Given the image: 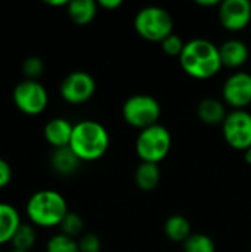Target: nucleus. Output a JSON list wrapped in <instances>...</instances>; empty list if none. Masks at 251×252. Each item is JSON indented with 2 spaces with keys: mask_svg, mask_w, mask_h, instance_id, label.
I'll list each match as a JSON object with an SVG mask.
<instances>
[{
  "mask_svg": "<svg viewBox=\"0 0 251 252\" xmlns=\"http://www.w3.org/2000/svg\"><path fill=\"white\" fill-rule=\"evenodd\" d=\"M21 223L19 211L12 204L0 202V247L10 244Z\"/></svg>",
  "mask_w": 251,
  "mask_h": 252,
  "instance_id": "2eb2a0df",
  "label": "nucleus"
},
{
  "mask_svg": "<svg viewBox=\"0 0 251 252\" xmlns=\"http://www.w3.org/2000/svg\"><path fill=\"white\" fill-rule=\"evenodd\" d=\"M59 229H61V233H64L70 238L78 239L81 235H84V221L77 213L70 211L64 217L62 223L59 224Z\"/></svg>",
  "mask_w": 251,
  "mask_h": 252,
  "instance_id": "5701e85b",
  "label": "nucleus"
},
{
  "mask_svg": "<svg viewBox=\"0 0 251 252\" xmlns=\"http://www.w3.org/2000/svg\"><path fill=\"white\" fill-rule=\"evenodd\" d=\"M228 115V109L223 100L216 97H206L197 106V117L207 126H222Z\"/></svg>",
  "mask_w": 251,
  "mask_h": 252,
  "instance_id": "4468645a",
  "label": "nucleus"
},
{
  "mask_svg": "<svg viewBox=\"0 0 251 252\" xmlns=\"http://www.w3.org/2000/svg\"><path fill=\"white\" fill-rule=\"evenodd\" d=\"M12 176H13V173H12L10 164L4 158L0 157V190L10 185Z\"/></svg>",
  "mask_w": 251,
  "mask_h": 252,
  "instance_id": "bb28decb",
  "label": "nucleus"
},
{
  "mask_svg": "<svg viewBox=\"0 0 251 252\" xmlns=\"http://www.w3.org/2000/svg\"><path fill=\"white\" fill-rule=\"evenodd\" d=\"M172 149V134L163 124H155L139 131L135 151L141 162L160 164L167 158Z\"/></svg>",
  "mask_w": 251,
  "mask_h": 252,
  "instance_id": "39448f33",
  "label": "nucleus"
},
{
  "mask_svg": "<svg viewBox=\"0 0 251 252\" xmlns=\"http://www.w3.org/2000/svg\"><path fill=\"white\" fill-rule=\"evenodd\" d=\"M96 92L95 78L86 71L70 72L59 86L61 97L70 105H83L89 102Z\"/></svg>",
  "mask_w": 251,
  "mask_h": 252,
  "instance_id": "1a4fd4ad",
  "label": "nucleus"
},
{
  "mask_svg": "<svg viewBox=\"0 0 251 252\" xmlns=\"http://www.w3.org/2000/svg\"><path fill=\"white\" fill-rule=\"evenodd\" d=\"M22 72L27 80H37L44 72V62L38 56H28L22 63Z\"/></svg>",
  "mask_w": 251,
  "mask_h": 252,
  "instance_id": "b1692460",
  "label": "nucleus"
},
{
  "mask_svg": "<svg viewBox=\"0 0 251 252\" xmlns=\"http://www.w3.org/2000/svg\"><path fill=\"white\" fill-rule=\"evenodd\" d=\"M77 241H78L80 252H101L102 242L99 236L95 233H84Z\"/></svg>",
  "mask_w": 251,
  "mask_h": 252,
  "instance_id": "a878e982",
  "label": "nucleus"
},
{
  "mask_svg": "<svg viewBox=\"0 0 251 252\" xmlns=\"http://www.w3.org/2000/svg\"><path fill=\"white\" fill-rule=\"evenodd\" d=\"M81 161L68 148L53 149L50 155V167L59 176H72L80 168Z\"/></svg>",
  "mask_w": 251,
  "mask_h": 252,
  "instance_id": "dca6fc26",
  "label": "nucleus"
},
{
  "mask_svg": "<svg viewBox=\"0 0 251 252\" xmlns=\"http://www.w3.org/2000/svg\"><path fill=\"white\" fill-rule=\"evenodd\" d=\"M98 1L95 0H72L67 6L70 19L80 27L89 25L98 15Z\"/></svg>",
  "mask_w": 251,
  "mask_h": 252,
  "instance_id": "f3484780",
  "label": "nucleus"
},
{
  "mask_svg": "<svg viewBox=\"0 0 251 252\" xmlns=\"http://www.w3.org/2000/svg\"><path fill=\"white\" fill-rule=\"evenodd\" d=\"M109 133L95 120H83L74 124L70 149L81 162L101 159L109 149Z\"/></svg>",
  "mask_w": 251,
  "mask_h": 252,
  "instance_id": "f03ea898",
  "label": "nucleus"
},
{
  "mask_svg": "<svg viewBox=\"0 0 251 252\" xmlns=\"http://www.w3.org/2000/svg\"><path fill=\"white\" fill-rule=\"evenodd\" d=\"M164 235L172 242L183 244L192 235V227H191L189 220L180 214L170 216L164 221Z\"/></svg>",
  "mask_w": 251,
  "mask_h": 252,
  "instance_id": "6ab92c4d",
  "label": "nucleus"
},
{
  "mask_svg": "<svg viewBox=\"0 0 251 252\" xmlns=\"http://www.w3.org/2000/svg\"><path fill=\"white\" fill-rule=\"evenodd\" d=\"M121 114L130 127L142 131L158 124L161 117V106L154 96L138 93L126 99L121 108Z\"/></svg>",
  "mask_w": 251,
  "mask_h": 252,
  "instance_id": "423d86ee",
  "label": "nucleus"
},
{
  "mask_svg": "<svg viewBox=\"0 0 251 252\" xmlns=\"http://www.w3.org/2000/svg\"><path fill=\"white\" fill-rule=\"evenodd\" d=\"M183 252H216V244L206 233H192L183 244Z\"/></svg>",
  "mask_w": 251,
  "mask_h": 252,
  "instance_id": "412c9836",
  "label": "nucleus"
},
{
  "mask_svg": "<svg viewBox=\"0 0 251 252\" xmlns=\"http://www.w3.org/2000/svg\"><path fill=\"white\" fill-rule=\"evenodd\" d=\"M161 180V170L158 164L141 162L135 171V183L142 192H152Z\"/></svg>",
  "mask_w": 251,
  "mask_h": 252,
  "instance_id": "a211bd4d",
  "label": "nucleus"
},
{
  "mask_svg": "<svg viewBox=\"0 0 251 252\" xmlns=\"http://www.w3.org/2000/svg\"><path fill=\"white\" fill-rule=\"evenodd\" d=\"M222 100L231 111L247 109L251 105V74L246 71L232 72L222 86Z\"/></svg>",
  "mask_w": 251,
  "mask_h": 252,
  "instance_id": "9d476101",
  "label": "nucleus"
},
{
  "mask_svg": "<svg viewBox=\"0 0 251 252\" xmlns=\"http://www.w3.org/2000/svg\"><path fill=\"white\" fill-rule=\"evenodd\" d=\"M68 213L65 198L53 189H41L34 192L25 204V216L28 223L40 229L59 227Z\"/></svg>",
  "mask_w": 251,
  "mask_h": 252,
  "instance_id": "7ed1b4c3",
  "label": "nucleus"
},
{
  "mask_svg": "<svg viewBox=\"0 0 251 252\" xmlns=\"http://www.w3.org/2000/svg\"><path fill=\"white\" fill-rule=\"evenodd\" d=\"M72 128H74V124H71L67 118L58 117L46 123L43 128V136H44V140L53 149L68 148L71 142V136H72Z\"/></svg>",
  "mask_w": 251,
  "mask_h": 252,
  "instance_id": "ddd939ff",
  "label": "nucleus"
},
{
  "mask_svg": "<svg viewBox=\"0 0 251 252\" xmlns=\"http://www.w3.org/2000/svg\"><path fill=\"white\" fill-rule=\"evenodd\" d=\"M68 3L70 1H67V0H47L46 1V4H49V6H52V7H62V6H68Z\"/></svg>",
  "mask_w": 251,
  "mask_h": 252,
  "instance_id": "c756f323",
  "label": "nucleus"
},
{
  "mask_svg": "<svg viewBox=\"0 0 251 252\" xmlns=\"http://www.w3.org/2000/svg\"><path fill=\"white\" fill-rule=\"evenodd\" d=\"M222 134L235 151L244 152L251 148V112L247 109L229 111L222 124Z\"/></svg>",
  "mask_w": 251,
  "mask_h": 252,
  "instance_id": "6e6552de",
  "label": "nucleus"
},
{
  "mask_svg": "<svg viewBox=\"0 0 251 252\" xmlns=\"http://www.w3.org/2000/svg\"><path fill=\"white\" fill-rule=\"evenodd\" d=\"M12 100L19 112L36 117L46 111L49 105V93L38 80L25 78L15 86Z\"/></svg>",
  "mask_w": 251,
  "mask_h": 252,
  "instance_id": "0eeeda50",
  "label": "nucleus"
},
{
  "mask_svg": "<svg viewBox=\"0 0 251 252\" xmlns=\"http://www.w3.org/2000/svg\"><path fill=\"white\" fill-rule=\"evenodd\" d=\"M160 44H161V50L167 56H173V58H179L185 47V41L175 32L170 34L167 38H164Z\"/></svg>",
  "mask_w": 251,
  "mask_h": 252,
  "instance_id": "393cba45",
  "label": "nucleus"
},
{
  "mask_svg": "<svg viewBox=\"0 0 251 252\" xmlns=\"http://www.w3.org/2000/svg\"><path fill=\"white\" fill-rule=\"evenodd\" d=\"M195 3L201 7H216L220 4V1H217V0H197Z\"/></svg>",
  "mask_w": 251,
  "mask_h": 252,
  "instance_id": "c85d7f7f",
  "label": "nucleus"
},
{
  "mask_svg": "<svg viewBox=\"0 0 251 252\" xmlns=\"http://www.w3.org/2000/svg\"><path fill=\"white\" fill-rule=\"evenodd\" d=\"M182 71L194 80H210L223 68L219 46L207 38H192L185 43L179 56Z\"/></svg>",
  "mask_w": 251,
  "mask_h": 252,
  "instance_id": "f257e3e1",
  "label": "nucleus"
},
{
  "mask_svg": "<svg viewBox=\"0 0 251 252\" xmlns=\"http://www.w3.org/2000/svg\"><path fill=\"white\" fill-rule=\"evenodd\" d=\"M37 242V232L31 223H21L18 230L15 232L10 245L15 251L31 252Z\"/></svg>",
  "mask_w": 251,
  "mask_h": 252,
  "instance_id": "aec40b11",
  "label": "nucleus"
},
{
  "mask_svg": "<svg viewBox=\"0 0 251 252\" xmlns=\"http://www.w3.org/2000/svg\"><path fill=\"white\" fill-rule=\"evenodd\" d=\"M133 27L141 38L151 43H161L173 34V18L161 6H145L135 15Z\"/></svg>",
  "mask_w": 251,
  "mask_h": 252,
  "instance_id": "20e7f679",
  "label": "nucleus"
},
{
  "mask_svg": "<svg viewBox=\"0 0 251 252\" xmlns=\"http://www.w3.org/2000/svg\"><path fill=\"white\" fill-rule=\"evenodd\" d=\"M243 155H244V161H246L249 165H251V148H249L247 151H244Z\"/></svg>",
  "mask_w": 251,
  "mask_h": 252,
  "instance_id": "7c9ffc66",
  "label": "nucleus"
},
{
  "mask_svg": "<svg viewBox=\"0 0 251 252\" xmlns=\"http://www.w3.org/2000/svg\"><path fill=\"white\" fill-rule=\"evenodd\" d=\"M123 4L121 0H99L98 6L105 9V10H115L117 7H120Z\"/></svg>",
  "mask_w": 251,
  "mask_h": 252,
  "instance_id": "cd10ccee",
  "label": "nucleus"
},
{
  "mask_svg": "<svg viewBox=\"0 0 251 252\" xmlns=\"http://www.w3.org/2000/svg\"><path fill=\"white\" fill-rule=\"evenodd\" d=\"M222 65L229 69L243 68L250 59L249 46L240 38H229L219 46Z\"/></svg>",
  "mask_w": 251,
  "mask_h": 252,
  "instance_id": "f8f14e48",
  "label": "nucleus"
},
{
  "mask_svg": "<svg viewBox=\"0 0 251 252\" xmlns=\"http://www.w3.org/2000/svg\"><path fill=\"white\" fill-rule=\"evenodd\" d=\"M10 252H24V251H15V250H12V251Z\"/></svg>",
  "mask_w": 251,
  "mask_h": 252,
  "instance_id": "2f4dec72",
  "label": "nucleus"
},
{
  "mask_svg": "<svg viewBox=\"0 0 251 252\" xmlns=\"http://www.w3.org/2000/svg\"><path fill=\"white\" fill-rule=\"evenodd\" d=\"M46 252H80L78 241L64 233H55L46 244Z\"/></svg>",
  "mask_w": 251,
  "mask_h": 252,
  "instance_id": "4be33fe9",
  "label": "nucleus"
},
{
  "mask_svg": "<svg viewBox=\"0 0 251 252\" xmlns=\"http://www.w3.org/2000/svg\"><path fill=\"white\" fill-rule=\"evenodd\" d=\"M0 252H1V250H0Z\"/></svg>",
  "mask_w": 251,
  "mask_h": 252,
  "instance_id": "473e14b6",
  "label": "nucleus"
},
{
  "mask_svg": "<svg viewBox=\"0 0 251 252\" xmlns=\"http://www.w3.org/2000/svg\"><path fill=\"white\" fill-rule=\"evenodd\" d=\"M220 25L231 32L246 30L251 22L250 0H225L217 6Z\"/></svg>",
  "mask_w": 251,
  "mask_h": 252,
  "instance_id": "9b49d317",
  "label": "nucleus"
}]
</instances>
